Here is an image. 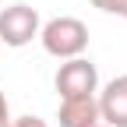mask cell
I'll return each mask as SVG.
<instances>
[{
    "label": "cell",
    "mask_w": 127,
    "mask_h": 127,
    "mask_svg": "<svg viewBox=\"0 0 127 127\" xmlns=\"http://www.w3.org/2000/svg\"><path fill=\"white\" fill-rule=\"evenodd\" d=\"M39 42L42 50L57 57V60H71V57H81L88 50V25L81 18H71V14H60V18L42 21L39 28Z\"/></svg>",
    "instance_id": "obj_1"
},
{
    "label": "cell",
    "mask_w": 127,
    "mask_h": 127,
    "mask_svg": "<svg viewBox=\"0 0 127 127\" xmlns=\"http://www.w3.org/2000/svg\"><path fill=\"white\" fill-rule=\"evenodd\" d=\"M42 18L32 4H11L0 11V42L11 46V50H21L32 39H39Z\"/></svg>",
    "instance_id": "obj_2"
},
{
    "label": "cell",
    "mask_w": 127,
    "mask_h": 127,
    "mask_svg": "<svg viewBox=\"0 0 127 127\" xmlns=\"http://www.w3.org/2000/svg\"><path fill=\"white\" fill-rule=\"evenodd\" d=\"M53 85L60 92V99H74V95H95L99 92V71L85 57H71L60 64V71L53 78Z\"/></svg>",
    "instance_id": "obj_3"
},
{
    "label": "cell",
    "mask_w": 127,
    "mask_h": 127,
    "mask_svg": "<svg viewBox=\"0 0 127 127\" xmlns=\"http://www.w3.org/2000/svg\"><path fill=\"white\" fill-rule=\"evenodd\" d=\"M95 102H99V120L106 127H127V74L106 81L102 92H95Z\"/></svg>",
    "instance_id": "obj_4"
},
{
    "label": "cell",
    "mask_w": 127,
    "mask_h": 127,
    "mask_svg": "<svg viewBox=\"0 0 127 127\" xmlns=\"http://www.w3.org/2000/svg\"><path fill=\"white\" fill-rule=\"evenodd\" d=\"M57 124L60 127H95L99 120V102L95 95H74V99H60L57 106Z\"/></svg>",
    "instance_id": "obj_5"
},
{
    "label": "cell",
    "mask_w": 127,
    "mask_h": 127,
    "mask_svg": "<svg viewBox=\"0 0 127 127\" xmlns=\"http://www.w3.org/2000/svg\"><path fill=\"white\" fill-rule=\"evenodd\" d=\"M92 7H99L102 14H117V18H127V0H88Z\"/></svg>",
    "instance_id": "obj_6"
},
{
    "label": "cell",
    "mask_w": 127,
    "mask_h": 127,
    "mask_svg": "<svg viewBox=\"0 0 127 127\" xmlns=\"http://www.w3.org/2000/svg\"><path fill=\"white\" fill-rule=\"evenodd\" d=\"M11 127H50L42 117H32V113H25V117H14L11 120Z\"/></svg>",
    "instance_id": "obj_7"
},
{
    "label": "cell",
    "mask_w": 127,
    "mask_h": 127,
    "mask_svg": "<svg viewBox=\"0 0 127 127\" xmlns=\"http://www.w3.org/2000/svg\"><path fill=\"white\" fill-rule=\"evenodd\" d=\"M11 106H7V95H4V88H0V127H11Z\"/></svg>",
    "instance_id": "obj_8"
},
{
    "label": "cell",
    "mask_w": 127,
    "mask_h": 127,
    "mask_svg": "<svg viewBox=\"0 0 127 127\" xmlns=\"http://www.w3.org/2000/svg\"><path fill=\"white\" fill-rule=\"evenodd\" d=\"M95 127H106V124H95Z\"/></svg>",
    "instance_id": "obj_9"
},
{
    "label": "cell",
    "mask_w": 127,
    "mask_h": 127,
    "mask_svg": "<svg viewBox=\"0 0 127 127\" xmlns=\"http://www.w3.org/2000/svg\"><path fill=\"white\" fill-rule=\"evenodd\" d=\"M0 4H4V0H0Z\"/></svg>",
    "instance_id": "obj_10"
}]
</instances>
